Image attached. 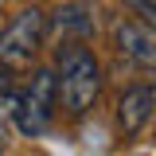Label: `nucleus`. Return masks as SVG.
I'll list each match as a JSON object with an SVG mask.
<instances>
[{
  "instance_id": "0eeeda50",
  "label": "nucleus",
  "mask_w": 156,
  "mask_h": 156,
  "mask_svg": "<svg viewBox=\"0 0 156 156\" xmlns=\"http://www.w3.org/2000/svg\"><path fill=\"white\" fill-rule=\"evenodd\" d=\"M125 4L140 16V23H148V27L156 31V0H125Z\"/></svg>"
},
{
  "instance_id": "f03ea898",
  "label": "nucleus",
  "mask_w": 156,
  "mask_h": 156,
  "mask_svg": "<svg viewBox=\"0 0 156 156\" xmlns=\"http://www.w3.org/2000/svg\"><path fill=\"white\" fill-rule=\"evenodd\" d=\"M47 35V12L39 8H23L4 31H0V66L4 70H23L31 66Z\"/></svg>"
},
{
  "instance_id": "7ed1b4c3",
  "label": "nucleus",
  "mask_w": 156,
  "mask_h": 156,
  "mask_svg": "<svg viewBox=\"0 0 156 156\" xmlns=\"http://www.w3.org/2000/svg\"><path fill=\"white\" fill-rule=\"evenodd\" d=\"M58 109V82H55V70L43 66L31 74V86L27 94L16 101V121H20V133L35 136L51 125V113Z\"/></svg>"
},
{
  "instance_id": "39448f33",
  "label": "nucleus",
  "mask_w": 156,
  "mask_h": 156,
  "mask_svg": "<svg viewBox=\"0 0 156 156\" xmlns=\"http://www.w3.org/2000/svg\"><path fill=\"white\" fill-rule=\"evenodd\" d=\"M47 31H55L58 43H86L98 31V20L90 4H62L55 8V16H47Z\"/></svg>"
},
{
  "instance_id": "423d86ee",
  "label": "nucleus",
  "mask_w": 156,
  "mask_h": 156,
  "mask_svg": "<svg viewBox=\"0 0 156 156\" xmlns=\"http://www.w3.org/2000/svg\"><path fill=\"white\" fill-rule=\"evenodd\" d=\"M156 113V94L152 86H133V90H125V94L117 98V125H121V133L125 136H136Z\"/></svg>"
},
{
  "instance_id": "f257e3e1",
  "label": "nucleus",
  "mask_w": 156,
  "mask_h": 156,
  "mask_svg": "<svg viewBox=\"0 0 156 156\" xmlns=\"http://www.w3.org/2000/svg\"><path fill=\"white\" fill-rule=\"evenodd\" d=\"M51 70L58 82V105L70 117H82L101 94V66H98L94 51L82 43H58Z\"/></svg>"
},
{
  "instance_id": "6e6552de",
  "label": "nucleus",
  "mask_w": 156,
  "mask_h": 156,
  "mask_svg": "<svg viewBox=\"0 0 156 156\" xmlns=\"http://www.w3.org/2000/svg\"><path fill=\"white\" fill-rule=\"evenodd\" d=\"M0 152H4V136H0Z\"/></svg>"
},
{
  "instance_id": "20e7f679",
  "label": "nucleus",
  "mask_w": 156,
  "mask_h": 156,
  "mask_svg": "<svg viewBox=\"0 0 156 156\" xmlns=\"http://www.w3.org/2000/svg\"><path fill=\"white\" fill-rule=\"evenodd\" d=\"M113 43L125 58H133L136 66L156 70V31L140 20H117L113 23Z\"/></svg>"
}]
</instances>
